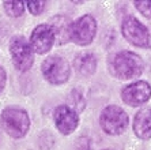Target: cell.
I'll return each instance as SVG.
<instances>
[{"label":"cell","mask_w":151,"mask_h":150,"mask_svg":"<svg viewBox=\"0 0 151 150\" xmlns=\"http://www.w3.org/2000/svg\"><path fill=\"white\" fill-rule=\"evenodd\" d=\"M108 70L117 79H135L143 74L144 62L140 56L132 51H120L109 56Z\"/></svg>","instance_id":"obj_1"},{"label":"cell","mask_w":151,"mask_h":150,"mask_svg":"<svg viewBox=\"0 0 151 150\" xmlns=\"http://www.w3.org/2000/svg\"><path fill=\"white\" fill-rule=\"evenodd\" d=\"M99 126L108 135L117 136L125 133L129 126V117L119 105H108L102 109L99 115Z\"/></svg>","instance_id":"obj_2"},{"label":"cell","mask_w":151,"mask_h":150,"mask_svg":"<svg viewBox=\"0 0 151 150\" xmlns=\"http://www.w3.org/2000/svg\"><path fill=\"white\" fill-rule=\"evenodd\" d=\"M1 126L10 136L19 139L27 134L30 128V117L25 109L8 107L1 112Z\"/></svg>","instance_id":"obj_3"},{"label":"cell","mask_w":151,"mask_h":150,"mask_svg":"<svg viewBox=\"0 0 151 150\" xmlns=\"http://www.w3.org/2000/svg\"><path fill=\"white\" fill-rule=\"evenodd\" d=\"M121 34L131 45L137 48H150V29L134 15H128L123 19Z\"/></svg>","instance_id":"obj_4"},{"label":"cell","mask_w":151,"mask_h":150,"mask_svg":"<svg viewBox=\"0 0 151 150\" xmlns=\"http://www.w3.org/2000/svg\"><path fill=\"white\" fill-rule=\"evenodd\" d=\"M42 75L49 83L63 85L70 79L71 66L67 60L59 55L49 56L44 60L41 66Z\"/></svg>","instance_id":"obj_5"},{"label":"cell","mask_w":151,"mask_h":150,"mask_svg":"<svg viewBox=\"0 0 151 150\" xmlns=\"http://www.w3.org/2000/svg\"><path fill=\"white\" fill-rule=\"evenodd\" d=\"M97 19L91 14L82 15L75 22H72L71 28V41H74L76 45L86 46L90 45L97 34Z\"/></svg>","instance_id":"obj_6"},{"label":"cell","mask_w":151,"mask_h":150,"mask_svg":"<svg viewBox=\"0 0 151 150\" xmlns=\"http://www.w3.org/2000/svg\"><path fill=\"white\" fill-rule=\"evenodd\" d=\"M10 53L12 63L19 71H27L34 63V56L30 42L23 36H15L10 41Z\"/></svg>","instance_id":"obj_7"},{"label":"cell","mask_w":151,"mask_h":150,"mask_svg":"<svg viewBox=\"0 0 151 150\" xmlns=\"http://www.w3.org/2000/svg\"><path fill=\"white\" fill-rule=\"evenodd\" d=\"M151 98V85L147 80H135L121 90V100L131 107H140Z\"/></svg>","instance_id":"obj_8"},{"label":"cell","mask_w":151,"mask_h":150,"mask_svg":"<svg viewBox=\"0 0 151 150\" xmlns=\"http://www.w3.org/2000/svg\"><path fill=\"white\" fill-rule=\"evenodd\" d=\"M29 42L32 45L33 52H35L37 55H44V53L49 52L53 44L56 42L53 28L49 23L38 25L32 32Z\"/></svg>","instance_id":"obj_9"},{"label":"cell","mask_w":151,"mask_h":150,"mask_svg":"<svg viewBox=\"0 0 151 150\" xmlns=\"http://www.w3.org/2000/svg\"><path fill=\"white\" fill-rule=\"evenodd\" d=\"M53 120L59 133L63 135L72 134L79 126V115L67 104L56 107L53 112Z\"/></svg>","instance_id":"obj_10"},{"label":"cell","mask_w":151,"mask_h":150,"mask_svg":"<svg viewBox=\"0 0 151 150\" xmlns=\"http://www.w3.org/2000/svg\"><path fill=\"white\" fill-rule=\"evenodd\" d=\"M132 130L139 139L147 141L151 138V108H142L135 113Z\"/></svg>","instance_id":"obj_11"},{"label":"cell","mask_w":151,"mask_h":150,"mask_svg":"<svg viewBox=\"0 0 151 150\" xmlns=\"http://www.w3.org/2000/svg\"><path fill=\"white\" fill-rule=\"evenodd\" d=\"M50 26L53 28L56 42L63 45L71 41V28H72V21L65 15H56L50 21Z\"/></svg>","instance_id":"obj_12"},{"label":"cell","mask_w":151,"mask_h":150,"mask_svg":"<svg viewBox=\"0 0 151 150\" xmlns=\"http://www.w3.org/2000/svg\"><path fill=\"white\" fill-rule=\"evenodd\" d=\"M98 66L97 57L93 53H81L75 57L74 67L78 74H81L83 77H90L95 72Z\"/></svg>","instance_id":"obj_13"},{"label":"cell","mask_w":151,"mask_h":150,"mask_svg":"<svg viewBox=\"0 0 151 150\" xmlns=\"http://www.w3.org/2000/svg\"><path fill=\"white\" fill-rule=\"evenodd\" d=\"M68 107L74 109L75 112H82L86 107V100H84V96L79 89H74V90L71 91L70 97H68Z\"/></svg>","instance_id":"obj_14"},{"label":"cell","mask_w":151,"mask_h":150,"mask_svg":"<svg viewBox=\"0 0 151 150\" xmlns=\"http://www.w3.org/2000/svg\"><path fill=\"white\" fill-rule=\"evenodd\" d=\"M4 10H6L7 15L12 18H18L23 14L25 6H23V1H4Z\"/></svg>","instance_id":"obj_15"},{"label":"cell","mask_w":151,"mask_h":150,"mask_svg":"<svg viewBox=\"0 0 151 150\" xmlns=\"http://www.w3.org/2000/svg\"><path fill=\"white\" fill-rule=\"evenodd\" d=\"M136 10L143 15L144 18L151 19V1L150 0H140V1H134Z\"/></svg>","instance_id":"obj_16"},{"label":"cell","mask_w":151,"mask_h":150,"mask_svg":"<svg viewBox=\"0 0 151 150\" xmlns=\"http://www.w3.org/2000/svg\"><path fill=\"white\" fill-rule=\"evenodd\" d=\"M29 11L33 15H40L42 11L45 10V1H27Z\"/></svg>","instance_id":"obj_17"},{"label":"cell","mask_w":151,"mask_h":150,"mask_svg":"<svg viewBox=\"0 0 151 150\" xmlns=\"http://www.w3.org/2000/svg\"><path fill=\"white\" fill-rule=\"evenodd\" d=\"M6 82H7V74H6V70L0 66V93L6 87Z\"/></svg>","instance_id":"obj_18"},{"label":"cell","mask_w":151,"mask_h":150,"mask_svg":"<svg viewBox=\"0 0 151 150\" xmlns=\"http://www.w3.org/2000/svg\"><path fill=\"white\" fill-rule=\"evenodd\" d=\"M102 150H113V149H102Z\"/></svg>","instance_id":"obj_19"}]
</instances>
